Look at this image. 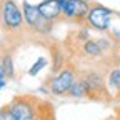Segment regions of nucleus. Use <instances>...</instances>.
Masks as SVG:
<instances>
[{
    "label": "nucleus",
    "mask_w": 120,
    "mask_h": 120,
    "mask_svg": "<svg viewBox=\"0 0 120 120\" xmlns=\"http://www.w3.org/2000/svg\"><path fill=\"white\" fill-rule=\"evenodd\" d=\"M45 67H47V58H45V57H38V58L35 60V64L30 67L28 75H30V77H37V75H38Z\"/></svg>",
    "instance_id": "nucleus-13"
},
{
    "label": "nucleus",
    "mask_w": 120,
    "mask_h": 120,
    "mask_svg": "<svg viewBox=\"0 0 120 120\" xmlns=\"http://www.w3.org/2000/svg\"><path fill=\"white\" fill-rule=\"evenodd\" d=\"M0 77H5V73H4V64H2V57H0Z\"/></svg>",
    "instance_id": "nucleus-18"
},
{
    "label": "nucleus",
    "mask_w": 120,
    "mask_h": 120,
    "mask_svg": "<svg viewBox=\"0 0 120 120\" xmlns=\"http://www.w3.org/2000/svg\"><path fill=\"white\" fill-rule=\"evenodd\" d=\"M83 82L88 88V98H100L102 94H105V80L103 75L98 72H88L85 73Z\"/></svg>",
    "instance_id": "nucleus-6"
},
{
    "label": "nucleus",
    "mask_w": 120,
    "mask_h": 120,
    "mask_svg": "<svg viewBox=\"0 0 120 120\" xmlns=\"http://www.w3.org/2000/svg\"><path fill=\"white\" fill-rule=\"evenodd\" d=\"M2 64H4V73L7 79H13L15 77V65H13V57L12 53H5L2 57Z\"/></svg>",
    "instance_id": "nucleus-12"
},
{
    "label": "nucleus",
    "mask_w": 120,
    "mask_h": 120,
    "mask_svg": "<svg viewBox=\"0 0 120 120\" xmlns=\"http://www.w3.org/2000/svg\"><path fill=\"white\" fill-rule=\"evenodd\" d=\"M40 10V15L50 22H57L62 19V8H60L58 0H42L37 5Z\"/></svg>",
    "instance_id": "nucleus-7"
},
{
    "label": "nucleus",
    "mask_w": 120,
    "mask_h": 120,
    "mask_svg": "<svg viewBox=\"0 0 120 120\" xmlns=\"http://www.w3.org/2000/svg\"><path fill=\"white\" fill-rule=\"evenodd\" d=\"M0 120H13L12 112H10V109H8V105H7V107H2V109H0Z\"/></svg>",
    "instance_id": "nucleus-14"
},
{
    "label": "nucleus",
    "mask_w": 120,
    "mask_h": 120,
    "mask_svg": "<svg viewBox=\"0 0 120 120\" xmlns=\"http://www.w3.org/2000/svg\"><path fill=\"white\" fill-rule=\"evenodd\" d=\"M90 4L88 0H64L60 4L62 8V19L70 20V22H85V17L90 10Z\"/></svg>",
    "instance_id": "nucleus-5"
},
{
    "label": "nucleus",
    "mask_w": 120,
    "mask_h": 120,
    "mask_svg": "<svg viewBox=\"0 0 120 120\" xmlns=\"http://www.w3.org/2000/svg\"><path fill=\"white\" fill-rule=\"evenodd\" d=\"M0 23L7 32H12V34L20 32L25 27L22 7H19L15 0H5L0 5Z\"/></svg>",
    "instance_id": "nucleus-1"
},
{
    "label": "nucleus",
    "mask_w": 120,
    "mask_h": 120,
    "mask_svg": "<svg viewBox=\"0 0 120 120\" xmlns=\"http://www.w3.org/2000/svg\"><path fill=\"white\" fill-rule=\"evenodd\" d=\"M117 100H120V88L117 90Z\"/></svg>",
    "instance_id": "nucleus-19"
},
{
    "label": "nucleus",
    "mask_w": 120,
    "mask_h": 120,
    "mask_svg": "<svg viewBox=\"0 0 120 120\" xmlns=\"http://www.w3.org/2000/svg\"><path fill=\"white\" fill-rule=\"evenodd\" d=\"M115 64L120 67V49L117 50V53H115Z\"/></svg>",
    "instance_id": "nucleus-17"
},
{
    "label": "nucleus",
    "mask_w": 120,
    "mask_h": 120,
    "mask_svg": "<svg viewBox=\"0 0 120 120\" xmlns=\"http://www.w3.org/2000/svg\"><path fill=\"white\" fill-rule=\"evenodd\" d=\"M0 2H5V0H0Z\"/></svg>",
    "instance_id": "nucleus-20"
},
{
    "label": "nucleus",
    "mask_w": 120,
    "mask_h": 120,
    "mask_svg": "<svg viewBox=\"0 0 120 120\" xmlns=\"http://www.w3.org/2000/svg\"><path fill=\"white\" fill-rule=\"evenodd\" d=\"M77 80V72L73 67H62L58 72H55V77L49 80V94L55 97L68 95V90Z\"/></svg>",
    "instance_id": "nucleus-4"
},
{
    "label": "nucleus",
    "mask_w": 120,
    "mask_h": 120,
    "mask_svg": "<svg viewBox=\"0 0 120 120\" xmlns=\"http://www.w3.org/2000/svg\"><path fill=\"white\" fill-rule=\"evenodd\" d=\"M98 43H100V47H102V50H103V53L110 50V40H107V38H105V37H103V38H100V40H98Z\"/></svg>",
    "instance_id": "nucleus-15"
},
{
    "label": "nucleus",
    "mask_w": 120,
    "mask_h": 120,
    "mask_svg": "<svg viewBox=\"0 0 120 120\" xmlns=\"http://www.w3.org/2000/svg\"><path fill=\"white\" fill-rule=\"evenodd\" d=\"M40 102L35 100L34 97H15L12 100V103H8V109L12 112L13 120H34V118H40Z\"/></svg>",
    "instance_id": "nucleus-2"
},
{
    "label": "nucleus",
    "mask_w": 120,
    "mask_h": 120,
    "mask_svg": "<svg viewBox=\"0 0 120 120\" xmlns=\"http://www.w3.org/2000/svg\"><path fill=\"white\" fill-rule=\"evenodd\" d=\"M22 13H23L25 27L30 28V30H34L37 27V23L43 19L42 15H40L38 7L34 5V4H30V2H27V0H23V4H22Z\"/></svg>",
    "instance_id": "nucleus-8"
},
{
    "label": "nucleus",
    "mask_w": 120,
    "mask_h": 120,
    "mask_svg": "<svg viewBox=\"0 0 120 120\" xmlns=\"http://www.w3.org/2000/svg\"><path fill=\"white\" fill-rule=\"evenodd\" d=\"M5 85H7V77H0V92L5 88Z\"/></svg>",
    "instance_id": "nucleus-16"
},
{
    "label": "nucleus",
    "mask_w": 120,
    "mask_h": 120,
    "mask_svg": "<svg viewBox=\"0 0 120 120\" xmlns=\"http://www.w3.org/2000/svg\"><path fill=\"white\" fill-rule=\"evenodd\" d=\"M118 42H120V40H118Z\"/></svg>",
    "instance_id": "nucleus-21"
},
{
    "label": "nucleus",
    "mask_w": 120,
    "mask_h": 120,
    "mask_svg": "<svg viewBox=\"0 0 120 120\" xmlns=\"http://www.w3.org/2000/svg\"><path fill=\"white\" fill-rule=\"evenodd\" d=\"M115 12L109 7H103L100 4H92L90 10L85 17V22L88 28L97 30V32H109L112 28V19H113Z\"/></svg>",
    "instance_id": "nucleus-3"
},
{
    "label": "nucleus",
    "mask_w": 120,
    "mask_h": 120,
    "mask_svg": "<svg viewBox=\"0 0 120 120\" xmlns=\"http://www.w3.org/2000/svg\"><path fill=\"white\" fill-rule=\"evenodd\" d=\"M107 83H109V88L112 92H117L120 88V67L117 65L115 68H112L107 75Z\"/></svg>",
    "instance_id": "nucleus-11"
},
{
    "label": "nucleus",
    "mask_w": 120,
    "mask_h": 120,
    "mask_svg": "<svg viewBox=\"0 0 120 120\" xmlns=\"http://www.w3.org/2000/svg\"><path fill=\"white\" fill-rule=\"evenodd\" d=\"M68 95L73 98H88V88H87L83 79H77L73 82V85L68 90Z\"/></svg>",
    "instance_id": "nucleus-10"
},
{
    "label": "nucleus",
    "mask_w": 120,
    "mask_h": 120,
    "mask_svg": "<svg viewBox=\"0 0 120 120\" xmlns=\"http://www.w3.org/2000/svg\"><path fill=\"white\" fill-rule=\"evenodd\" d=\"M82 53L88 58H100L103 55V50L100 47L98 40H92V38H87L82 45Z\"/></svg>",
    "instance_id": "nucleus-9"
}]
</instances>
